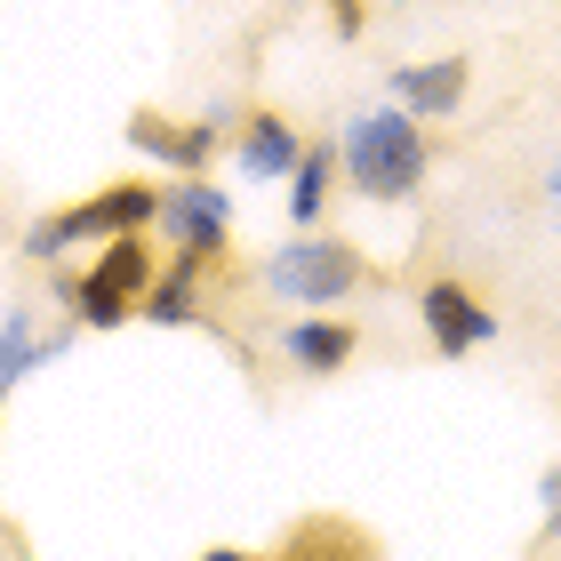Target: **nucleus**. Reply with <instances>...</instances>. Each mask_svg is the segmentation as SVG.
Wrapping results in <instances>:
<instances>
[{
	"mask_svg": "<svg viewBox=\"0 0 561 561\" xmlns=\"http://www.w3.org/2000/svg\"><path fill=\"white\" fill-rule=\"evenodd\" d=\"M337 169H345V185L362 193V201H410L425 185V169H433L417 113H401V105L353 113L345 129H337Z\"/></svg>",
	"mask_w": 561,
	"mask_h": 561,
	"instance_id": "f257e3e1",
	"label": "nucleus"
},
{
	"mask_svg": "<svg viewBox=\"0 0 561 561\" xmlns=\"http://www.w3.org/2000/svg\"><path fill=\"white\" fill-rule=\"evenodd\" d=\"M152 225H161V185H152V176H121V185L89 193V201H72V209L33 217V225H24V257H33V265H57L65 249H81V241L152 233Z\"/></svg>",
	"mask_w": 561,
	"mask_h": 561,
	"instance_id": "f03ea898",
	"label": "nucleus"
},
{
	"mask_svg": "<svg viewBox=\"0 0 561 561\" xmlns=\"http://www.w3.org/2000/svg\"><path fill=\"white\" fill-rule=\"evenodd\" d=\"M265 289L305 305V313H329V305H345L353 289H369V257L337 233H297L265 257Z\"/></svg>",
	"mask_w": 561,
	"mask_h": 561,
	"instance_id": "7ed1b4c3",
	"label": "nucleus"
},
{
	"mask_svg": "<svg viewBox=\"0 0 561 561\" xmlns=\"http://www.w3.org/2000/svg\"><path fill=\"white\" fill-rule=\"evenodd\" d=\"M145 289H152V233H113L89 257V273L57 280V297L72 305V321H81V329H121L137 313Z\"/></svg>",
	"mask_w": 561,
	"mask_h": 561,
	"instance_id": "20e7f679",
	"label": "nucleus"
},
{
	"mask_svg": "<svg viewBox=\"0 0 561 561\" xmlns=\"http://www.w3.org/2000/svg\"><path fill=\"white\" fill-rule=\"evenodd\" d=\"M161 233L185 249V257H225L233 249V201H225L209 176H176V185H161Z\"/></svg>",
	"mask_w": 561,
	"mask_h": 561,
	"instance_id": "39448f33",
	"label": "nucleus"
},
{
	"mask_svg": "<svg viewBox=\"0 0 561 561\" xmlns=\"http://www.w3.org/2000/svg\"><path fill=\"white\" fill-rule=\"evenodd\" d=\"M417 321H425V345L442 353V362H457V353H473V345L497 337V313L457 273H433L425 289H417Z\"/></svg>",
	"mask_w": 561,
	"mask_h": 561,
	"instance_id": "423d86ee",
	"label": "nucleus"
},
{
	"mask_svg": "<svg viewBox=\"0 0 561 561\" xmlns=\"http://www.w3.org/2000/svg\"><path fill=\"white\" fill-rule=\"evenodd\" d=\"M129 145L152 152V169H176V176H201L209 169V152H217V113H201V121H169V113H129Z\"/></svg>",
	"mask_w": 561,
	"mask_h": 561,
	"instance_id": "0eeeda50",
	"label": "nucleus"
},
{
	"mask_svg": "<svg viewBox=\"0 0 561 561\" xmlns=\"http://www.w3.org/2000/svg\"><path fill=\"white\" fill-rule=\"evenodd\" d=\"M466 89H473V57H466V48L425 57V65H393V96H401V113H417V121L466 113Z\"/></svg>",
	"mask_w": 561,
	"mask_h": 561,
	"instance_id": "6e6552de",
	"label": "nucleus"
},
{
	"mask_svg": "<svg viewBox=\"0 0 561 561\" xmlns=\"http://www.w3.org/2000/svg\"><path fill=\"white\" fill-rule=\"evenodd\" d=\"M353 353H362V329H353L345 313H305L280 329V362H289L297 377H337Z\"/></svg>",
	"mask_w": 561,
	"mask_h": 561,
	"instance_id": "1a4fd4ad",
	"label": "nucleus"
},
{
	"mask_svg": "<svg viewBox=\"0 0 561 561\" xmlns=\"http://www.w3.org/2000/svg\"><path fill=\"white\" fill-rule=\"evenodd\" d=\"M297 152H305V129L280 105H257L241 121V145H233V161H241V176H257V185H280V176L297 169Z\"/></svg>",
	"mask_w": 561,
	"mask_h": 561,
	"instance_id": "9d476101",
	"label": "nucleus"
},
{
	"mask_svg": "<svg viewBox=\"0 0 561 561\" xmlns=\"http://www.w3.org/2000/svg\"><path fill=\"white\" fill-rule=\"evenodd\" d=\"M137 313H145L152 329H193V321H209V313H201V257L176 249V265L152 273V289L137 297Z\"/></svg>",
	"mask_w": 561,
	"mask_h": 561,
	"instance_id": "9b49d317",
	"label": "nucleus"
},
{
	"mask_svg": "<svg viewBox=\"0 0 561 561\" xmlns=\"http://www.w3.org/2000/svg\"><path fill=\"white\" fill-rule=\"evenodd\" d=\"M337 145H305L297 169H289V225L297 233H313V225L329 217V193H337Z\"/></svg>",
	"mask_w": 561,
	"mask_h": 561,
	"instance_id": "f8f14e48",
	"label": "nucleus"
},
{
	"mask_svg": "<svg viewBox=\"0 0 561 561\" xmlns=\"http://www.w3.org/2000/svg\"><path fill=\"white\" fill-rule=\"evenodd\" d=\"M57 353H65V337H41V329H33V305H16V313L0 321V410H9L16 377L41 369V362H57Z\"/></svg>",
	"mask_w": 561,
	"mask_h": 561,
	"instance_id": "ddd939ff",
	"label": "nucleus"
},
{
	"mask_svg": "<svg viewBox=\"0 0 561 561\" xmlns=\"http://www.w3.org/2000/svg\"><path fill=\"white\" fill-rule=\"evenodd\" d=\"M280 561H377V546H369L353 522L313 514V522H297V538L280 546Z\"/></svg>",
	"mask_w": 561,
	"mask_h": 561,
	"instance_id": "4468645a",
	"label": "nucleus"
},
{
	"mask_svg": "<svg viewBox=\"0 0 561 561\" xmlns=\"http://www.w3.org/2000/svg\"><path fill=\"white\" fill-rule=\"evenodd\" d=\"M321 16L337 24V41H362V24H369V0H321Z\"/></svg>",
	"mask_w": 561,
	"mask_h": 561,
	"instance_id": "2eb2a0df",
	"label": "nucleus"
},
{
	"mask_svg": "<svg viewBox=\"0 0 561 561\" xmlns=\"http://www.w3.org/2000/svg\"><path fill=\"white\" fill-rule=\"evenodd\" d=\"M201 561H265V553H241V546H209Z\"/></svg>",
	"mask_w": 561,
	"mask_h": 561,
	"instance_id": "dca6fc26",
	"label": "nucleus"
},
{
	"mask_svg": "<svg viewBox=\"0 0 561 561\" xmlns=\"http://www.w3.org/2000/svg\"><path fill=\"white\" fill-rule=\"evenodd\" d=\"M546 505H553V529H561V466L546 473Z\"/></svg>",
	"mask_w": 561,
	"mask_h": 561,
	"instance_id": "f3484780",
	"label": "nucleus"
},
{
	"mask_svg": "<svg viewBox=\"0 0 561 561\" xmlns=\"http://www.w3.org/2000/svg\"><path fill=\"white\" fill-rule=\"evenodd\" d=\"M546 201H553V217H561V161L546 169Z\"/></svg>",
	"mask_w": 561,
	"mask_h": 561,
	"instance_id": "a211bd4d",
	"label": "nucleus"
},
{
	"mask_svg": "<svg viewBox=\"0 0 561 561\" xmlns=\"http://www.w3.org/2000/svg\"><path fill=\"white\" fill-rule=\"evenodd\" d=\"M401 9H425V0H401Z\"/></svg>",
	"mask_w": 561,
	"mask_h": 561,
	"instance_id": "6ab92c4d",
	"label": "nucleus"
}]
</instances>
